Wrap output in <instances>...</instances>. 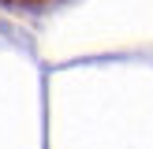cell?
<instances>
[{"mask_svg":"<svg viewBox=\"0 0 153 149\" xmlns=\"http://www.w3.org/2000/svg\"><path fill=\"white\" fill-rule=\"evenodd\" d=\"M0 4L15 7V11H45V7H52V4H64V0H0Z\"/></svg>","mask_w":153,"mask_h":149,"instance_id":"obj_1","label":"cell"}]
</instances>
